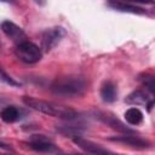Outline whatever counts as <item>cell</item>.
I'll return each instance as SVG.
<instances>
[{"instance_id":"cell-1","label":"cell","mask_w":155,"mask_h":155,"mask_svg":"<svg viewBox=\"0 0 155 155\" xmlns=\"http://www.w3.org/2000/svg\"><path fill=\"white\" fill-rule=\"evenodd\" d=\"M87 87V82L82 76L79 75H68L57 78L52 85L51 91L61 97H78L81 96Z\"/></svg>"},{"instance_id":"cell-2","label":"cell","mask_w":155,"mask_h":155,"mask_svg":"<svg viewBox=\"0 0 155 155\" xmlns=\"http://www.w3.org/2000/svg\"><path fill=\"white\" fill-rule=\"evenodd\" d=\"M23 102L25 103V105L30 107L31 109L38 110L40 113H44L46 115L54 116V117L73 120L78 116V113L75 110H73L71 108L59 105V104H56V103H52V102L38 99V98H34V97H23Z\"/></svg>"},{"instance_id":"cell-3","label":"cell","mask_w":155,"mask_h":155,"mask_svg":"<svg viewBox=\"0 0 155 155\" xmlns=\"http://www.w3.org/2000/svg\"><path fill=\"white\" fill-rule=\"evenodd\" d=\"M15 54L19 61H22L27 64L38 63L42 58L41 48L38 45H35L34 42L28 41V40L22 41L16 45Z\"/></svg>"},{"instance_id":"cell-4","label":"cell","mask_w":155,"mask_h":155,"mask_svg":"<svg viewBox=\"0 0 155 155\" xmlns=\"http://www.w3.org/2000/svg\"><path fill=\"white\" fill-rule=\"evenodd\" d=\"M64 34H65V31H64V29L62 27H54V28L46 29L41 35L42 48L45 51L52 50L61 41V39L64 36Z\"/></svg>"},{"instance_id":"cell-5","label":"cell","mask_w":155,"mask_h":155,"mask_svg":"<svg viewBox=\"0 0 155 155\" xmlns=\"http://www.w3.org/2000/svg\"><path fill=\"white\" fill-rule=\"evenodd\" d=\"M73 140L79 148H81L84 151H86L91 155H115L114 153H111L108 149L101 147L99 144H97L94 142H91L88 139H85L82 137H75Z\"/></svg>"},{"instance_id":"cell-6","label":"cell","mask_w":155,"mask_h":155,"mask_svg":"<svg viewBox=\"0 0 155 155\" xmlns=\"http://www.w3.org/2000/svg\"><path fill=\"white\" fill-rule=\"evenodd\" d=\"M1 29H2L4 34L7 38H10L11 40H13L15 42L19 44L22 41H25V33L17 24H15L10 21H5L1 23Z\"/></svg>"},{"instance_id":"cell-7","label":"cell","mask_w":155,"mask_h":155,"mask_svg":"<svg viewBox=\"0 0 155 155\" xmlns=\"http://www.w3.org/2000/svg\"><path fill=\"white\" fill-rule=\"evenodd\" d=\"M29 147L35 150V151H40V153H51L56 150V147L53 143H51L50 140H47L44 137H34L30 142H29Z\"/></svg>"},{"instance_id":"cell-8","label":"cell","mask_w":155,"mask_h":155,"mask_svg":"<svg viewBox=\"0 0 155 155\" xmlns=\"http://www.w3.org/2000/svg\"><path fill=\"white\" fill-rule=\"evenodd\" d=\"M111 140H115V142H120V143H124V144H127V145H131V147H136V148H148L150 144L148 140H144L142 138H138V137H134V136H120V137H113L110 138Z\"/></svg>"},{"instance_id":"cell-9","label":"cell","mask_w":155,"mask_h":155,"mask_svg":"<svg viewBox=\"0 0 155 155\" xmlns=\"http://www.w3.org/2000/svg\"><path fill=\"white\" fill-rule=\"evenodd\" d=\"M116 85L113 81H105L101 87V97L104 102L111 103L116 99Z\"/></svg>"},{"instance_id":"cell-10","label":"cell","mask_w":155,"mask_h":155,"mask_svg":"<svg viewBox=\"0 0 155 155\" xmlns=\"http://www.w3.org/2000/svg\"><path fill=\"white\" fill-rule=\"evenodd\" d=\"M128 104H133V105H148L153 99H149L147 93L142 90H137V91H133L131 92L126 99H125Z\"/></svg>"},{"instance_id":"cell-11","label":"cell","mask_w":155,"mask_h":155,"mask_svg":"<svg viewBox=\"0 0 155 155\" xmlns=\"http://www.w3.org/2000/svg\"><path fill=\"white\" fill-rule=\"evenodd\" d=\"M0 117L2 121L7 122V124L15 122L18 119H21V110L18 108H16L15 105H7L0 111Z\"/></svg>"},{"instance_id":"cell-12","label":"cell","mask_w":155,"mask_h":155,"mask_svg":"<svg viewBox=\"0 0 155 155\" xmlns=\"http://www.w3.org/2000/svg\"><path fill=\"white\" fill-rule=\"evenodd\" d=\"M108 6L113 7L114 10L121 11V12H131V13H144L145 11L138 6L125 4V2H108Z\"/></svg>"},{"instance_id":"cell-13","label":"cell","mask_w":155,"mask_h":155,"mask_svg":"<svg viewBox=\"0 0 155 155\" xmlns=\"http://www.w3.org/2000/svg\"><path fill=\"white\" fill-rule=\"evenodd\" d=\"M125 120L130 125H139L143 121V113L137 108H130L125 113Z\"/></svg>"},{"instance_id":"cell-14","label":"cell","mask_w":155,"mask_h":155,"mask_svg":"<svg viewBox=\"0 0 155 155\" xmlns=\"http://www.w3.org/2000/svg\"><path fill=\"white\" fill-rule=\"evenodd\" d=\"M104 121L108 122L109 126H111V127H114V128H117L119 131H124V132H126V133H132V131H131L130 128H127L125 125H122L117 119H115V117H113V116H107V115H105Z\"/></svg>"},{"instance_id":"cell-15","label":"cell","mask_w":155,"mask_h":155,"mask_svg":"<svg viewBox=\"0 0 155 155\" xmlns=\"http://www.w3.org/2000/svg\"><path fill=\"white\" fill-rule=\"evenodd\" d=\"M139 80L142 81V84H143L151 93L155 92V84H154V76H153V75H150V74H144L143 76L139 78Z\"/></svg>"},{"instance_id":"cell-16","label":"cell","mask_w":155,"mask_h":155,"mask_svg":"<svg viewBox=\"0 0 155 155\" xmlns=\"http://www.w3.org/2000/svg\"><path fill=\"white\" fill-rule=\"evenodd\" d=\"M0 79H2L5 82H7V84H10V85H12V86H18V85H19V84L16 82L13 79H11V76H8L6 73H4V71L1 70V68H0Z\"/></svg>"},{"instance_id":"cell-17","label":"cell","mask_w":155,"mask_h":155,"mask_svg":"<svg viewBox=\"0 0 155 155\" xmlns=\"http://www.w3.org/2000/svg\"><path fill=\"white\" fill-rule=\"evenodd\" d=\"M0 148H8V147H7V144H5V143L0 142Z\"/></svg>"}]
</instances>
